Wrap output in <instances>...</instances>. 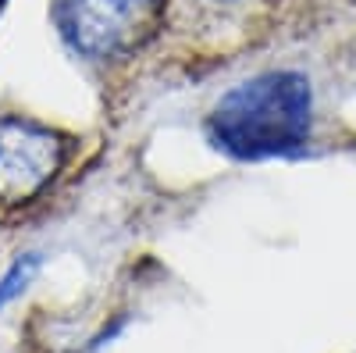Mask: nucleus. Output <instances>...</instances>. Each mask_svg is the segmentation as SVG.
Returning a JSON list of instances; mask_svg holds the SVG:
<instances>
[{
	"label": "nucleus",
	"instance_id": "obj_1",
	"mask_svg": "<svg viewBox=\"0 0 356 353\" xmlns=\"http://www.w3.org/2000/svg\"><path fill=\"white\" fill-rule=\"evenodd\" d=\"M314 97L296 72H267L228 90L211 114V139L235 157H282L310 139Z\"/></svg>",
	"mask_w": 356,
	"mask_h": 353
},
{
	"label": "nucleus",
	"instance_id": "obj_2",
	"mask_svg": "<svg viewBox=\"0 0 356 353\" xmlns=\"http://www.w3.org/2000/svg\"><path fill=\"white\" fill-rule=\"evenodd\" d=\"M161 0H54L61 36L86 57H122L154 29Z\"/></svg>",
	"mask_w": 356,
	"mask_h": 353
},
{
	"label": "nucleus",
	"instance_id": "obj_3",
	"mask_svg": "<svg viewBox=\"0 0 356 353\" xmlns=\"http://www.w3.org/2000/svg\"><path fill=\"white\" fill-rule=\"evenodd\" d=\"M65 164V136L33 118H0V203L36 200Z\"/></svg>",
	"mask_w": 356,
	"mask_h": 353
},
{
	"label": "nucleus",
	"instance_id": "obj_4",
	"mask_svg": "<svg viewBox=\"0 0 356 353\" xmlns=\"http://www.w3.org/2000/svg\"><path fill=\"white\" fill-rule=\"evenodd\" d=\"M33 272H36V260H33V257H25V260L15 264V268H11L4 279H0V307L11 304V300L18 297V292L25 289V282L33 279Z\"/></svg>",
	"mask_w": 356,
	"mask_h": 353
},
{
	"label": "nucleus",
	"instance_id": "obj_5",
	"mask_svg": "<svg viewBox=\"0 0 356 353\" xmlns=\"http://www.w3.org/2000/svg\"><path fill=\"white\" fill-rule=\"evenodd\" d=\"M228 4H232V0H228Z\"/></svg>",
	"mask_w": 356,
	"mask_h": 353
}]
</instances>
